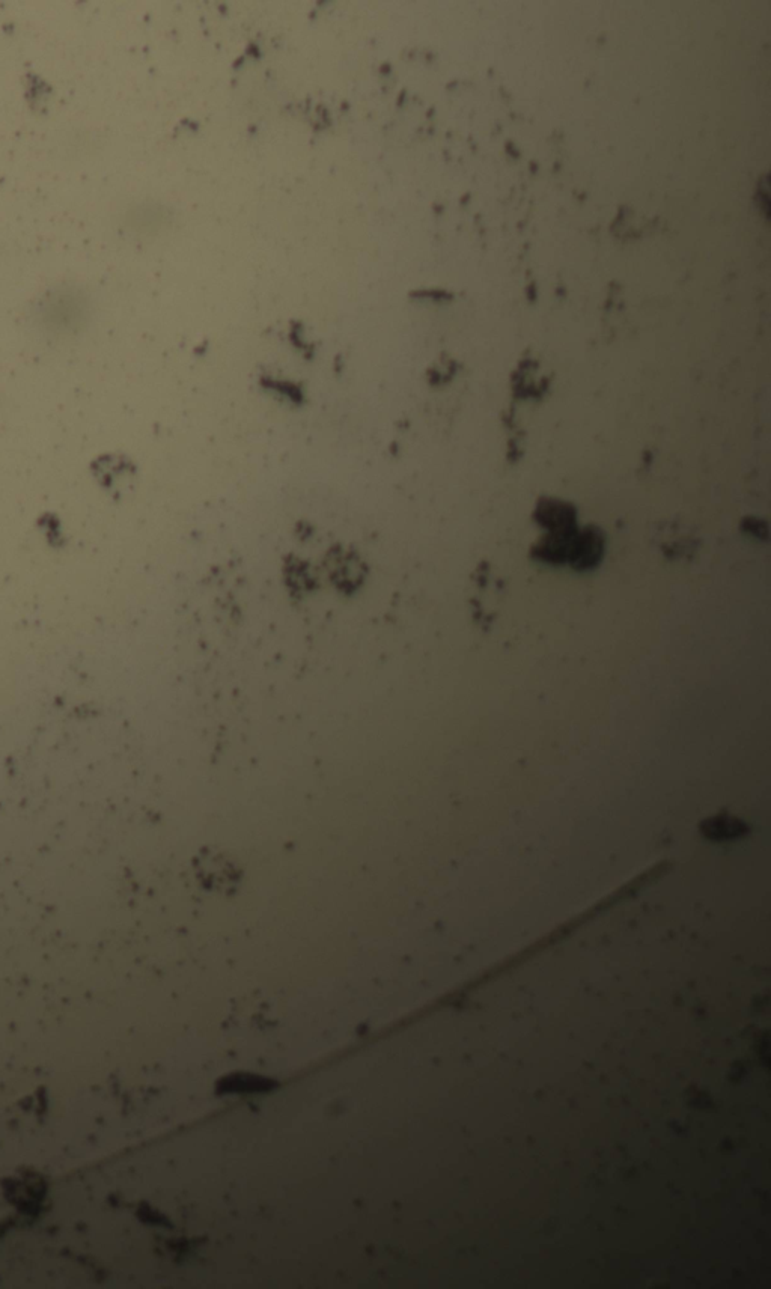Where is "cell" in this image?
Segmentation results:
<instances>
[{"mask_svg": "<svg viewBox=\"0 0 771 1289\" xmlns=\"http://www.w3.org/2000/svg\"><path fill=\"white\" fill-rule=\"evenodd\" d=\"M195 869L198 877L208 883L211 889L226 890L228 887L235 886V883L240 880L237 865L231 862L228 856L216 851L210 850L208 853L201 854Z\"/></svg>", "mask_w": 771, "mask_h": 1289, "instance_id": "obj_1", "label": "cell"}, {"mask_svg": "<svg viewBox=\"0 0 771 1289\" xmlns=\"http://www.w3.org/2000/svg\"><path fill=\"white\" fill-rule=\"evenodd\" d=\"M601 555H603V537L597 529L588 528L582 534L577 532L570 556L571 565L576 570L595 567L600 562Z\"/></svg>", "mask_w": 771, "mask_h": 1289, "instance_id": "obj_2", "label": "cell"}, {"mask_svg": "<svg viewBox=\"0 0 771 1289\" xmlns=\"http://www.w3.org/2000/svg\"><path fill=\"white\" fill-rule=\"evenodd\" d=\"M537 519L541 525L555 531H568L576 529V515L574 509L567 503L556 502V500H544L538 506Z\"/></svg>", "mask_w": 771, "mask_h": 1289, "instance_id": "obj_3", "label": "cell"}]
</instances>
